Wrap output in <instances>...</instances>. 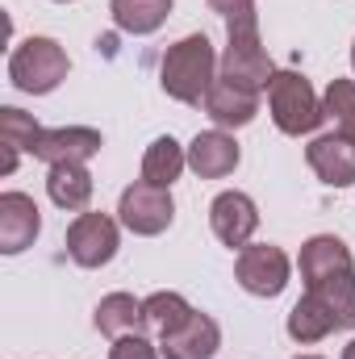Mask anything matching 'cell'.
<instances>
[{"mask_svg": "<svg viewBox=\"0 0 355 359\" xmlns=\"http://www.w3.org/2000/svg\"><path fill=\"white\" fill-rule=\"evenodd\" d=\"M217 76L247 92H267L272 76H276V63H272L264 38H260V13L255 8L226 17V50L217 59Z\"/></svg>", "mask_w": 355, "mask_h": 359, "instance_id": "6da1fadb", "label": "cell"}, {"mask_svg": "<svg viewBox=\"0 0 355 359\" xmlns=\"http://www.w3.org/2000/svg\"><path fill=\"white\" fill-rule=\"evenodd\" d=\"M217 80V50L205 34H188L168 46L159 63V84L180 104H205V96Z\"/></svg>", "mask_w": 355, "mask_h": 359, "instance_id": "7a4b0ae2", "label": "cell"}, {"mask_svg": "<svg viewBox=\"0 0 355 359\" xmlns=\"http://www.w3.org/2000/svg\"><path fill=\"white\" fill-rule=\"evenodd\" d=\"M67 72H72L67 50H63L55 38H42V34L17 42L13 55H8V80H13V88L25 92V96H46V92H55L67 80Z\"/></svg>", "mask_w": 355, "mask_h": 359, "instance_id": "3957f363", "label": "cell"}, {"mask_svg": "<svg viewBox=\"0 0 355 359\" xmlns=\"http://www.w3.org/2000/svg\"><path fill=\"white\" fill-rule=\"evenodd\" d=\"M267 109H272L276 130L288 134V138L314 134V130L326 121L322 96L314 92V84H309L301 72H276V76H272V84H267Z\"/></svg>", "mask_w": 355, "mask_h": 359, "instance_id": "277c9868", "label": "cell"}, {"mask_svg": "<svg viewBox=\"0 0 355 359\" xmlns=\"http://www.w3.org/2000/svg\"><path fill=\"white\" fill-rule=\"evenodd\" d=\"M117 217H121V226H126L130 234H138V238L163 234V230L176 222L172 188H155V184H147V180L130 184V188L121 192V201H117Z\"/></svg>", "mask_w": 355, "mask_h": 359, "instance_id": "5b68a950", "label": "cell"}, {"mask_svg": "<svg viewBox=\"0 0 355 359\" xmlns=\"http://www.w3.org/2000/svg\"><path fill=\"white\" fill-rule=\"evenodd\" d=\"M288 276H293L288 255L272 243H247L234 259V280L251 297H280L288 288Z\"/></svg>", "mask_w": 355, "mask_h": 359, "instance_id": "8992f818", "label": "cell"}, {"mask_svg": "<svg viewBox=\"0 0 355 359\" xmlns=\"http://www.w3.org/2000/svg\"><path fill=\"white\" fill-rule=\"evenodd\" d=\"M121 247V230L109 213H76V222L67 226V255L80 264V268H105L113 264Z\"/></svg>", "mask_w": 355, "mask_h": 359, "instance_id": "52a82bcc", "label": "cell"}, {"mask_svg": "<svg viewBox=\"0 0 355 359\" xmlns=\"http://www.w3.org/2000/svg\"><path fill=\"white\" fill-rule=\"evenodd\" d=\"M209 230H213V238H217L222 247L243 251V247L255 238V230H260V209H255V201H251L247 192H239V188L217 192L213 205H209Z\"/></svg>", "mask_w": 355, "mask_h": 359, "instance_id": "ba28073f", "label": "cell"}, {"mask_svg": "<svg viewBox=\"0 0 355 359\" xmlns=\"http://www.w3.org/2000/svg\"><path fill=\"white\" fill-rule=\"evenodd\" d=\"M309 172L322 180L326 188H351L355 184V142L343 134H318L305 147Z\"/></svg>", "mask_w": 355, "mask_h": 359, "instance_id": "9c48e42d", "label": "cell"}, {"mask_svg": "<svg viewBox=\"0 0 355 359\" xmlns=\"http://www.w3.org/2000/svg\"><path fill=\"white\" fill-rule=\"evenodd\" d=\"M105 147L100 130L92 126H59V130H42L38 147H34V159L42 163H88L92 155Z\"/></svg>", "mask_w": 355, "mask_h": 359, "instance_id": "30bf717a", "label": "cell"}, {"mask_svg": "<svg viewBox=\"0 0 355 359\" xmlns=\"http://www.w3.org/2000/svg\"><path fill=\"white\" fill-rule=\"evenodd\" d=\"M38 230H42V213H38L34 196L4 192L0 196V251L4 255H21L25 247H34Z\"/></svg>", "mask_w": 355, "mask_h": 359, "instance_id": "8fae6325", "label": "cell"}, {"mask_svg": "<svg viewBox=\"0 0 355 359\" xmlns=\"http://www.w3.org/2000/svg\"><path fill=\"white\" fill-rule=\"evenodd\" d=\"M243 151L234 142V134L226 130H201L192 142H188V168L201 180H226L239 168Z\"/></svg>", "mask_w": 355, "mask_h": 359, "instance_id": "7c38bea8", "label": "cell"}, {"mask_svg": "<svg viewBox=\"0 0 355 359\" xmlns=\"http://www.w3.org/2000/svg\"><path fill=\"white\" fill-rule=\"evenodd\" d=\"M217 347H222V330H217V322H213L209 313H201V309H192V318H188L180 330H172V334L159 339L163 359H213Z\"/></svg>", "mask_w": 355, "mask_h": 359, "instance_id": "4fadbf2b", "label": "cell"}, {"mask_svg": "<svg viewBox=\"0 0 355 359\" xmlns=\"http://www.w3.org/2000/svg\"><path fill=\"white\" fill-rule=\"evenodd\" d=\"M297 268H301L305 288H314V284H322V280H330V276L355 271L351 247H347L343 238H335V234H314V238L301 247V255H297Z\"/></svg>", "mask_w": 355, "mask_h": 359, "instance_id": "5bb4252c", "label": "cell"}, {"mask_svg": "<svg viewBox=\"0 0 355 359\" xmlns=\"http://www.w3.org/2000/svg\"><path fill=\"white\" fill-rule=\"evenodd\" d=\"M205 113H209V121L217 130H243L260 113V92H247V88H239V84H230V80L217 76L209 96H205Z\"/></svg>", "mask_w": 355, "mask_h": 359, "instance_id": "9a60e30c", "label": "cell"}, {"mask_svg": "<svg viewBox=\"0 0 355 359\" xmlns=\"http://www.w3.org/2000/svg\"><path fill=\"white\" fill-rule=\"evenodd\" d=\"M38 138H42V126H38V121H34L25 109H17V104H4V109H0V147H4L0 176H13V172H17V159H21V151H29V155H34Z\"/></svg>", "mask_w": 355, "mask_h": 359, "instance_id": "2e32d148", "label": "cell"}, {"mask_svg": "<svg viewBox=\"0 0 355 359\" xmlns=\"http://www.w3.org/2000/svg\"><path fill=\"white\" fill-rule=\"evenodd\" d=\"M96 330L105 334V339H126V334H142L147 330V313H142V301L138 297H130V292H109V297H100V305H96Z\"/></svg>", "mask_w": 355, "mask_h": 359, "instance_id": "e0dca14e", "label": "cell"}, {"mask_svg": "<svg viewBox=\"0 0 355 359\" xmlns=\"http://www.w3.org/2000/svg\"><path fill=\"white\" fill-rule=\"evenodd\" d=\"M46 192L59 209L67 213H84L92 201V172L88 163H55L46 172Z\"/></svg>", "mask_w": 355, "mask_h": 359, "instance_id": "ac0fdd59", "label": "cell"}, {"mask_svg": "<svg viewBox=\"0 0 355 359\" xmlns=\"http://www.w3.org/2000/svg\"><path fill=\"white\" fill-rule=\"evenodd\" d=\"M284 330H288V339H293V343L309 347V343H322V339H326L330 330H339V326H335V313L322 305V297L305 288V297H301V301L288 309V322H284Z\"/></svg>", "mask_w": 355, "mask_h": 359, "instance_id": "d6986e66", "label": "cell"}, {"mask_svg": "<svg viewBox=\"0 0 355 359\" xmlns=\"http://www.w3.org/2000/svg\"><path fill=\"white\" fill-rule=\"evenodd\" d=\"M109 13H113L121 34L147 38L172 17V0H109Z\"/></svg>", "mask_w": 355, "mask_h": 359, "instance_id": "ffe728a7", "label": "cell"}, {"mask_svg": "<svg viewBox=\"0 0 355 359\" xmlns=\"http://www.w3.org/2000/svg\"><path fill=\"white\" fill-rule=\"evenodd\" d=\"M184 168H188V147H180L172 134L155 138L142 155V180L155 184V188H172Z\"/></svg>", "mask_w": 355, "mask_h": 359, "instance_id": "44dd1931", "label": "cell"}, {"mask_svg": "<svg viewBox=\"0 0 355 359\" xmlns=\"http://www.w3.org/2000/svg\"><path fill=\"white\" fill-rule=\"evenodd\" d=\"M142 313H147V330L163 339V334L180 330V326L192 318V305H188L180 292H151V297L142 301Z\"/></svg>", "mask_w": 355, "mask_h": 359, "instance_id": "7402d4cb", "label": "cell"}, {"mask_svg": "<svg viewBox=\"0 0 355 359\" xmlns=\"http://www.w3.org/2000/svg\"><path fill=\"white\" fill-rule=\"evenodd\" d=\"M309 292L322 297V305L335 313V326H339V330H355V271L330 276V280L314 284Z\"/></svg>", "mask_w": 355, "mask_h": 359, "instance_id": "603a6c76", "label": "cell"}, {"mask_svg": "<svg viewBox=\"0 0 355 359\" xmlns=\"http://www.w3.org/2000/svg\"><path fill=\"white\" fill-rule=\"evenodd\" d=\"M322 109L335 121V134H343V138L355 142V80H339L335 76L326 84V92H322Z\"/></svg>", "mask_w": 355, "mask_h": 359, "instance_id": "cb8c5ba5", "label": "cell"}, {"mask_svg": "<svg viewBox=\"0 0 355 359\" xmlns=\"http://www.w3.org/2000/svg\"><path fill=\"white\" fill-rule=\"evenodd\" d=\"M109 359H163V351L147 334H126L109 347Z\"/></svg>", "mask_w": 355, "mask_h": 359, "instance_id": "d4e9b609", "label": "cell"}, {"mask_svg": "<svg viewBox=\"0 0 355 359\" xmlns=\"http://www.w3.org/2000/svg\"><path fill=\"white\" fill-rule=\"evenodd\" d=\"M213 13H222V17H234V13H243V8H255V0H205Z\"/></svg>", "mask_w": 355, "mask_h": 359, "instance_id": "484cf974", "label": "cell"}, {"mask_svg": "<svg viewBox=\"0 0 355 359\" xmlns=\"http://www.w3.org/2000/svg\"><path fill=\"white\" fill-rule=\"evenodd\" d=\"M343 359H355V339L347 343V347H343Z\"/></svg>", "mask_w": 355, "mask_h": 359, "instance_id": "4316f807", "label": "cell"}, {"mask_svg": "<svg viewBox=\"0 0 355 359\" xmlns=\"http://www.w3.org/2000/svg\"><path fill=\"white\" fill-rule=\"evenodd\" d=\"M351 67H355V42H351Z\"/></svg>", "mask_w": 355, "mask_h": 359, "instance_id": "83f0119b", "label": "cell"}, {"mask_svg": "<svg viewBox=\"0 0 355 359\" xmlns=\"http://www.w3.org/2000/svg\"><path fill=\"white\" fill-rule=\"evenodd\" d=\"M297 359H322V355H297Z\"/></svg>", "mask_w": 355, "mask_h": 359, "instance_id": "f1b7e54d", "label": "cell"}, {"mask_svg": "<svg viewBox=\"0 0 355 359\" xmlns=\"http://www.w3.org/2000/svg\"><path fill=\"white\" fill-rule=\"evenodd\" d=\"M55 4H72V0H55Z\"/></svg>", "mask_w": 355, "mask_h": 359, "instance_id": "f546056e", "label": "cell"}]
</instances>
